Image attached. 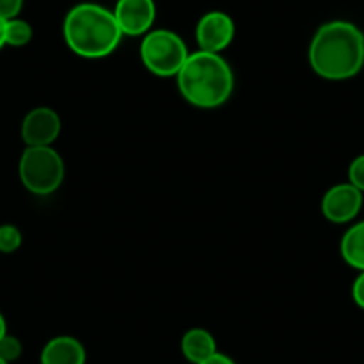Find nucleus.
<instances>
[{
    "mask_svg": "<svg viewBox=\"0 0 364 364\" xmlns=\"http://www.w3.org/2000/svg\"><path fill=\"white\" fill-rule=\"evenodd\" d=\"M22 341H20L16 336L6 334L4 338L0 339V357L8 363H13V360L20 359L22 355Z\"/></svg>",
    "mask_w": 364,
    "mask_h": 364,
    "instance_id": "nucleus-15",
    "label": "nucleus"
},
{
    "mask_svg": "<svg viewBox=\"0 0 364 364\" xmlns=\"http://www.w3.org/2000/svg\"><path fill=\"white\" fill-rule=\"evenodd\" d=\"M181 95L202 109H215L229 100L234 91V73L220 54L198 50L190 54L177 73Z\"/></svg>",
    "mask_w": 364,
    "mask_h": 364,
    "instance_id": "nucleus-3",
    "label": "nucleus"
},
{
    "mask_svg": "<svg viewBox=\"0 0 364 364\" xmlns=\"http://www.w3.org/2000/svg\"><path fill=\"white\" fill-rule=\"evenodd\" d=\"M0 364H9V363H8V360L2 359V357H0Z\"/></svg>",
    "mask_w": 364,
    "mask_h": 364,
    "instance_id": "nucleus-22",
    "label": "nucleus"
},
{
    "mask_svg": "<svg viewBox=\"0 0 364 364\" xmlns=\"http://www.w3.org/2000/svg\"><path fill=\"white\" fill-rule=\"evenodd\" d=\"M63 36L73 54L84 59H102L113 54L122 41L113 11L100 4L82 2L66 13Z\"/></svg>",
    "mask_w": 364,
    "mask_h": 364,
    "instance_id": "nucleus-2",
    "label": "nucleus"
},
{
    "mask_svg": "<svg viewBox=\"0 0 364 364\" xmlns=\"http://www.w3.org/2000/svg\"><path fill=\"white\" fill-rule=\"evenodd\" d=\"M341 257L352 268L364 272V220L350 227L341 237Z\"/></svg>",
    "mask_w": 364,
    "mask_h": 364,
    "instance_id": "nucleus-12",
    "label": "nucleus"
},
{
    "mask_svg": "<svg viewBox=\"0 0 364 364\" xmlns=\"http://www.w3.org/2000/svg\"><path fill=\"white\" fill-rule=\"evenodd\" d=\"M113 15L122 34L145 36L156 22V2L154 0H118Z\"/></svg>",
    "mask_w": 364,
    "mask_h": 364,
    "instance_id": "nucleus-8",
    "label": "nucleus"
},
{
    "mask_svg": "<svg viewBox=\"0 0 364 364\" xmlns=\"http://www.w3.org/2000/svg\"><path fill=\"white\" fill-rule=\"evenodd\" d=\"M236 27H234L232 18L223 11H209L198 20L197 29H195V38L200 47V50L220 54L225 50L234 40Z\"/></svg>",
    "mask_w": 364,
    "mask_h": 364,
    "instance_id": "nucleus-6",
    "label": "nucleus"
},
{
    "mask_svg": "<svg viewBox=\"0 0 364 364\" xmlns=\"http://www.w3.org/2000/svg\"><path fill=\"white\" fill-rule=\"evenodd\" d=\"M6 334H8V325H6V318L0 313V339L4 338Z\"/></svg>",
    "mask_w": 364,
    "mask_h": 364,
    "instance_id": "nucleus-21",
    "label": "nucleus"
},
{
    "mask_svg": "<svg viewBox=\"0 0 364 364\" xmlns=\"http://www.w3.org/2000/svg\"><path fill=\"white\" fill-rule=\"evenodd\" d=\"M41 364H86V348L72 336L52 338L43 346L40 355Z\"/></svg>",
    "mask_w": 364,
    "mask_h": 364,
    "instance_id": "nucleus-10",
    "label": "nucleus"
},
{
    "mask_svg": "<svg viewBox=\"0 0 364 364\" xmlns=\"http://www.w3.org/2000/svg\"><path fill=\"white\" fill-rule=\"evenodd\" d=\"M352 299L357 304V307L364 309V272H360L355 281H353Z\"/></svg>",
    "mask_w": 364,
    "mask_h": 364,
    "instance_id": "nucleus-18",
    "label": "nucleus"
},
{
    "mask_svg": "<svg viewBox=\"0 0 364 364\" xmlns=\"http://www.w3.org/2000/svg\"><path fill=\"white\" fill-rule=\"evenodd\" d=\"M198 364H236V363H234L229 355H225V353L216 352L215 355H211L209 359L202 360V363H198Z\"/></svg>",
    "mask_w": 364,
    "mask_h": 364,
    "instance_id": "nucleus-19",
    "label": "nucleus"
},
{
    "mask_svg": "<svg viewBox=\"0 0 364 364\" xmlns=\"http://www.w3.org/2000/svg\"><path fill=\"white\" fill-rule=\"evenodd\" d=\"M6 23H8V20L0 18V48L6 45Z\"/></svg>",
    "mask_w": 364,
    "mask_h": 364,
    "instance_id": "nucleus-20",
    "label": "nucleus"
},
{
    "mask_svg": "<svg viewBox=\"0 0 364 364\" xmlns=\"http://www.w3.org/2000/svg\"><path fill=\"white\" fill-rule=\"evenodd\" d=\"M139 55L150 73L157 77H173L181 72L186 59L190 58V52L177 33L154 29L143 36Z\"/></svg>",
    "mask_w": 364,
    "mask_h": 364,
    "instance_id": "nucleus-5",
    "label": "nucleus"
},
{
    "mask_svg": "<svg viewBox=\"0 0 364 364\" xmlns=\"http://www.w3.org/2000/svg\"><path fill=\"white\" fill-rule=\"evenodd\" d=\"M181 350L182 355L186 357L190 363L198 364L202 360L209 359L211 355H215L218 350H216V341L215 336L211 334L205 328H190L186 334L182 336L181 341Z\"/></svg>",
    "mask_w": 364,
    "mask_h": 364,
    "instance_id": "nucleus-11",
    "label": "nucleus"
},
{
    "mask_svg": "<svg viewBox=\"0 0 364 364\" xmlns=\"http://www.w3.org/2000/svg\"><path fill=\"white\" fill-rule=\"evenodd\" d=\"M33 40V27L22 18H11L6 23V45L26 47Z\"/></svg>",
    "mask_w": 364,
    "mask_h": 364,
    "instance_id": "nucleus-13",
    "label": "nucleus"
},
{
    "mask_svg": "<svg viewBox=\"0 0 364 364\" xmlns=\"http://www.w3.org/2000/svg\"><path fill=\"white\" fill-rule=\"evenodd\" d=\"M309 65L327 80L355 77L364 66L363 31L345 20L323 23L311 40Z\"/></svg>",
    "mask_w": 364,
    "mask_h": 364,
    "instance_id": "nucleus-1",
    "label": "nucleus"
},
{
    "mask_svg": "<svg viewBox=\"0 0 364 364\" xmlns=\"http://www.w3.org/2000/svg\"><path fill=\"white\" fill-rule=\"evenodd\" d=\"M22 245V232L11 223L0 225V254H13Z\"/></svg>",
    "mask_w": 364,
    "mask_h": 364,
    "instance_id": "nucleus-14",
    "label": "nucleus"
},
{
    "mask_svg": "<svg viewBox=\"0 0 364 364\" xmlns=\"http://www.w3.org/2000/svg\"><path fill=\"white\" fill-rule=\"evenodd\" d=\"M23 8V0H0V18H18Z\"/></svg>",
    "mask_w": 364,
    "mask_h": 364,
    "instance_id": "nucleus-17",
    "label": "nucleus"
},
{
    "mask_svg": "<svg viewBox=\"0 0 364 364\" xmlns=\"http://www.w3.org/2000/svg\"><path fill=\"white\" fill-rule=\"evenodd\" d=\"M363 208V191L350 182L336 184L321 198V213L332 223H348Z\"/></svg>",
    "mask_w": 364,
    "mask_h": 364,
    "instance_id": "nucleus-7",
    "label": "nucleus"
},
{
    "mask_svg": "<svg viewBox=\"0 0 364 364\" xmlns=\"http://www.w3.org/2000/svg\"><path fill=\"white\" fill-rule=\"evenodd\" d=\"M348 182L364 193V154L357 156L348 166Z\"/></svg>",
    "mask_w": 364,
    "mask_h": 364,
    "instance_id": "nucleus-16",
    "label": "nucleus"
},
{
    "mask_svg": "<svg viewBox=\"0 0 364 364\" xmlns=\"http://www.w3.org/2000/svg\"><path fill=\"white\" fill-rule=\"evenodd\" d=\"M20 181L34 195H50L65 178V163L52 146H27L18 163Z\"/></svg>",
    "mask_w": 364,
    "mask_h": 364,
    "instance_id": "nucleus-4",
    "label": "nucleus"
},
{
    "mask_svg": "<svg viewBox=\"0 0 364 364\" xmlns=\"http://www.w3.org/2000/svg\"><path fill=\"white\" fill-rule=\"evenodd\" d=\"M59 132L61 118L50 107H36L22 122V139L27 146H50Z\"/></svg>",
    "mask_w": 364,
    "mask_h": 364,
    "instance_id": "nucleus-9",
    "label": "nucleus"
}]
</instances>
